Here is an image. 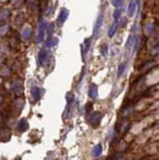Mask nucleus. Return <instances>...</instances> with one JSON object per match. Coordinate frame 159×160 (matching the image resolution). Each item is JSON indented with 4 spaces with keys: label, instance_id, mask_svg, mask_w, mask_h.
<instances>
[{
    "label": "nucleus",
    "instance_id": "23",
    "mask_svg": "<svg viewBox=\"0 0 159 160\" xmlns=\"http://www.w3.org/2000/svg\"><path fill=\"white\" fill-rule=\"evenodd\" d=\"M8 29V26L7 25H3L1 27V35H4V33H5V30H7Z\"/></svg>",
    "mask_w": 159,
    "mask_h": 160
},
{
    "label": "nucleus",
    "instance_id": "5",
    "mask_svg": "<svg viewBox=\"0 0 159 160\" xmlns=\"http://www.w3.org/2000/svg\"><path fill=\"white\" fill-rule=\"evenodd\" d=\"M12 89H13L14 93H16L17 95H21L22 92H23V86H22L21 81L16 80L13 82L12 84Z\"/></svg>",
    "mask_w": 159,
    "mask_h": 160
},
{
    "label": "nucleus",
    "instance_id": "2",
    "mask_svg": "<svg viewBox=\"0 0 159 160\" xmlns=\"http://www.w3.org/2000/svg\"><path fill=\"white\" fill-rule=\"evenodd\" d=\"M47 23L45 21H41L39 23L37 29V36H36V42L37 43H41L44 39V35H45V30L47 29Z\"/></svg>",
    "mask_w": 159,
    "mask_h": 160
},
{
    "label": "nucleus",
    "instance_id": "4",
    "mask_svg": "<svg viewBox=\"0 0 159 160\" xmlns=\"http://www.w3.org/2000/svg\"><path fill=\"white\" fill-rule=\"evenodd\" d=\"M103 18H104V14H103V11H100L98 17H97L96 23L94 25V29H93V35H97L99 32V30L101 29V26L103 24Z\"/></svg>",
    "mask_w": 159,
    "mask_h": 160
},
{
    "label": "nucleus",
    "instance_id": "17",
    "mask_svg": "<svg viewBox=\"0 0 159 160\" xmlns=\"http://www.w3.org/2000/svg\"><path fill=\"white\" fill-rule=\"evenodd\" d=\"M126 69V63H121L119 66H118V71H117V77H121L122 74L124 73V71H125Z\"/></svg>",
    "mask_w": 159,
    "mask_h": 160
},
{
    "label": "nucleus",
    "instance_id": "9",
    "mask_svg": "<svg viewBox=\"0 0 159 160\" xmlns=\"http://www.w3.org/2000/svg\"><path fill=\"white\" fill-rule=\"evenodd\" d=\"M138 2H135V1H130L129 4H128V7H127V13L128 15L130 16V17H132V16H134V14H135L136 12V6H137Z\"/></svg>",
    "mask_w": 159,
    "mask_h": 160
},
{
    "label": "nucleus",
    "instance_id": "19",
    "mask_svg": "<svg viewBox=\"0 0 159 160\" xmlns=\"http://www.w3.org/2000/svg\"><path fill=\"white\" fill-rule=\"evenodd\" d=\"M57 43H58V39H57V38H54V39L47 40V42H46V47H47V48L53 47V46L56 45Z\"/></svg>",
    "mask_w": 159,
    "mask_h": 160
},
{
    "label": "nucleus",
    "instance_id": "18",
    "mask_svg": "<svg viewBox=\"0 0 159 160\" xmlns=\"http://www.w3.org/2000/svg\"><path fill=\"white\" fill-rule=\"evenodd\" d=\"M54 23H50L49 25H48L47 27V37H48V40H50V37L52 36L53 34V30H54Z\"/></svg>",
    "mask_w": 159,
    "mask_h": 160
},
{
    "label": "nucleus",
    "instance_id": "7",
    "mask_svg": "<svg viewBox=\"0 0 159 160\" xmlns=\"http://www.w3.org/2000/svg\"><path fill=\"white\" fill-rule=\"evenodd\" d=\"M28 127H29L28 121L26 120L25 118H23V119H21L19 122H18V124H17V130L19 131V132H25V131L28 129Z\"/></svg>",
    "mask_w": 159,
    "mask_h": 160
},
{
    "label": "nucleus",
    "instance_id": "12",
    "mask_svg": "<svg viewBox=\"0 0 159 160\" xmlns=\"http://www.w3.org/2000/svg\"><path fill=\"white\" fill-rule=\"evenodd\" d=\"M102 151H103L102 144H101V143H98L97 145H95L94 148H93V150H92L93 156H95V157L100 156V155L102 154Z\"/></svg>",
    "mask_w": 159,
    "mask_h": 160
},
{
    "label": "nucleus",
    "instance_id": "14",
    "mask_svg": "<svg viewBox=\"0 0 159 160\" xmlns=\"http://www.w3.org/2000/svg\"><path fill=\"white\" fill-rule=\"evenodd\" d=\"M31 95L34 100H38L40 98V88L39 87H33L31 89Z\"/></svg>",
    "mask_w": 159,
    "mask_h": 160
},
{
    "label": "nucleus",
    "instance_id": "15",
    "mask_svg": "<svg viewBox=\"0 0 159 160\" xmlns=\"http://www.w3.org/2000/svg\"><path fill=\"white\" fill-rule=\"evenodd\" d=\"M30 34H31V28L26 27V28H24V30L22 31V37H23L24 40H28L30 37Z\"/></svg>",
    "mask_w": 159,
    "mask_h": 160
},
{
    "label": "nucleus",
    "instance_id": "16",
    "mask_svg": "<svg viewBox=\"0 0 159 160\" xmlns=\"http://www.w3.org/2000/svg\"><path fill=\"white\" fill-rule=\"evenodd\" d=\"M9 17H10V11H9V10H7V9L1 10V16H0V19H1V21L7 20Z\"/></svg>",
    "mask_w": 159,
    "mask_h": 160
},
{
    "label": "nucleus",
    "instance_id": "1",
    "mask_svg": "<svg viewBox=\"0 0 159 160\" xmlns=\"http://www.w3.org/2000/svg\"><path fill=\"white\" fill-rule=\"evenodd\" d=\"M103 115L99 111H94L93 113H91L88 117V123L93 127H96L99 123L101 122V119H102Z\"/></svg>",
    "mask_w": 159,
    "mask_h": 160
},
{
    "label": "nucleus",
    "instance_id": "21",
    "mask_svg": "<svg viewBox=\"0 0 159 160\" xmlns=\"http://www.w3.org/2000/svg\"><path fill=\"white\" fill-rule=\"evenodd\" d=\"M101 54H102L103 56H107L108 54V47H107V44H104V45L101 46Z\"/></svg>",
    "mask_w": 159,
    "mask_h": 160
},
{
    "label": "nucleus",
    "instance_id": "11",
    "mask_svg": "<svg viewBox=\"0 0 159 160\" xmlns=\"http://www.w3.org/2000/svg\"><path fill=\"white\" fill-rule=\"evenodd\" d=\"M90 44H91L90 39H89V38H86V39L84 40V44H83V46H82V57H83V59H84L85 55L88 53Z\"/></svg>",
    "mask_w": 159,
    "mask_h": 160
},
{
    "label": "nucleus",
    "instance_id": "20",
    "mask_svg": "<svg viewBox=\"0 0 159 160\" xmlns=\"http://www.w3.org/2000/svg\"><path fill=\"white\" fill-rule=\"evenodd\" d=\"M120 15H121V10L120 9H115L113 12V17H114V21H118V19L120 18Z\"/></svg>",
    "mask_w": 159,
    "mask_h": 160
},
{
    "label": "nucleus",
    "instance_id": "13",
    "mask_svg": "<svg viewBox=\"0 0 159 160\" xmlns=\"http://www.w3.org/2000/svg\"><path fill=\"white\" fill-rule=\"evenodd\" d=\"M117 28H118V21H114L113 23H112V25L110 26L109 30H108V36H109V37H113L116 30H117Z\"/></svg>",
    "mask_w": 159,
    "mask_h": 160
},
{
    "label": "nucleus",
    "instance_id": "10",
    "mask_svg": "<svg viewBox=\"0 0 159 160\" xmlns=\"http://www.w3.org/2000/svg\"><path fill=\"white\" fill-rule=\"evenodd\" d=\"M97 95H98V88H97V85L91 84L88 89V96L92 99H95L97 97Z\"/></svg>",
    "mask_w": 159,
    "mask_h": 160
},
{
    "label": "nucleus",
    "instance_id": "8",
    "mask_svg": "<svg viewBox=\"0 0 159 160\" xmlns=\"http://www.w3.org/2000/svg\"><path fill=\"white\" fill-rule=\"evenodd\" d=\"M46 59H47V51L45 49H41L38 52V62H39V65L43 66Z\"/></svg>",
    "mask_w": 159,
    "mask_h": 160
},
{
    "label": "nucleus",
    "instance_id": "6",
    "mask_svg": "<svg viewBox=\"0 0 159 160\" xmlns=\"http://www.w3.org/2000/svg\"><path fill=\"white\" fill-rule=\"evenodd\" d=\"M68 15H69V11L66 9V8H63V9H61L60 13H59V16H58V19H57V21L59 22V24H60V25L66 21V19L68 18Z\"/></svg>",
    "mask_w": 159,
    "mask_h": 160
},
{
    "label": "nucleus",
    "instance_id": "3",
    "mask_svg": "<svg viewBox=\"0 0 159 160\" xmlns=\"http://www.w3.org/2000/svg\"><path fill=\"white\" fill-rule=\"evenodd\" d=\"M137 46H138L137 35H136V34H131V35H129V37H128V39H127V42H126V44H125V48L127 50H129L133 47V52H134L137 49Z\"/></svg>",
    "mask_w": 159,
    "mask_h": 160
},
{
    "label": "nucleus",
    "instance_id": "22",
    "mask_svg": "<svg viewBox=\"0 0 159 160\" xmlns=\"http://www.w3.org/2000/svg\"><path fill=\"white\" fill-rule=\"evenodd\" d=\"M112 4H113L114 6L116 7V9H119L118 7H120L121 8L122 7V5L124 4V2L123 1H112Z\"/></svg>",
    "mask_w": 159,
    "mask_h": 160
}]
</instances>
